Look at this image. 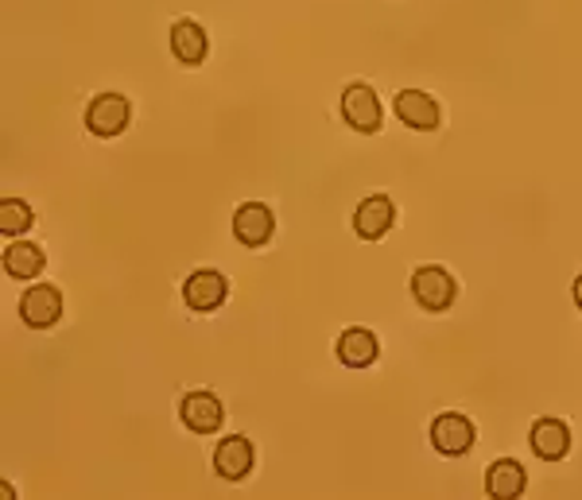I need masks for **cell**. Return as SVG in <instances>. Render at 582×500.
Listing matches in <instances>:
<instances>
[{
  "label": "cell",
  "instance_id": "6da1fadb",
  "mask_svg": "<svg viewBox=\"0 0 582 500\" xmlns=\"http://www.w3.org/2000/svg\"><path fill=\"white\" fill-rule=\"evenodd\" d=\"M412 295H416V302L424 311H447L459 299V284H454V276L447 267L424 264L412 272Z\"/></svg>",
  "mask_w": 582,
  "mask_h": 500
},
{
  "label": "cell",
  "instance_id": "7a4b0ae2",
  "mask_svg": "<svg viewBox=\"0 0 582 500\" xmlns=\"http://www.w3.org/2000/svg\"><path fill=\"white\" fill-rule=\"evenodd\" d=\"M129 117H132V109L124 94H97L86 109V129L102 140L121 136V132L129 129Z\"/></svg>",
  "mask_w": 582,
  "mask_h": 500
},
{
  "label": "cell",
  "instance_id": "3957f363",
  "mask_svg": "<svg viewBox=\"0 0 582 500\" xmlns=\"http://www.w3.org/2000/svg\"><path fill=\"white\" fill-rule=\"evenodd\" d=\"M342 117H346L349 129L366 132V136H373V132L381 129V102H377L369 82L346 86V94H342Z\"/></svg>",
  "mask_w": 582,
  "mask_h": 500
},
{
  "label": "cell",
  "instance_id": "277c9868",
  "mask_svg": "<svg viewBox=\"0 0 582 500\" xmlns=\"http://www.w3.org/2000/svg\"><path fill=\"white\" fill-rule=\"evenodd\" d=\"M272 234H276V217H272V210L264 206V202H245V206H237L234 237L245 249H261V245L272 241Z\"/></svg>",
  "mask_w": 582,
  "mask_h": 500
},
{
  "label": "cell",
  "instance_id": "5b68a950",
  "mask_svg": "<svg viewBox=\"0 0 582 500\" xmlns=\"http://www.w3.org/2000/svg\"><path fill=\"white\" fill-rule=\"evenodd\" d=\"M474 439H478V434H474V422L459 412H447L431 422V447L447 457H462L474 447Z\"/></svg>",
  "mask_w": 582,
  "mask_h": 500
},
{
  "label": "cell",
  "instance_id": "8992f818",
  "mask_svg": "<svg viewBox=\"0 0 582 500\" xmlns=\"http://www.w3.org/2000/svg\"><path fill=\"white\" fill-rule=\"evenodd\" d=\"M20 319H24L32 330L55 326V322L62 319V295H59V287H51V284L27 287L24 299H20Z\"/></svg>",
  "mask_w": 582,
  "mask_h": 500
},
{
  "label": "cell",
  "instance_id": "52a82bcc",
  "mask_svg": "<svg viewBox=\"0 0 582 500\" xmlns=\"http://www.w3.org/2000/svg\"><path fill=\"white\" fill-rule=\"evenodd\" d=\"M226 276L222 272H214V267H199V272H191V279L183 284V299L191 311L206 314V311H217L222 302H226Z\"/></svg>",
  "mask_w": 582,
  "mask_h": 500
},
{
  "label": "cell",
  "instance_id": "ba28073f",
  "mask_svg": "<svg viewBox=\"0 0 582 500\" xmlns=\"http://www.w3.org/2000/svg\"><path fill=\"white\" fill-rule=\"evenodd\" d=\"M396 117L416 132H435L439 129V105L424 90H400L396 94Z\"/></svg>",
  "mask_w": 582,
  "mask_h": 500
},
{
  "label": "cell",
  "instance_id": "9c48e42d",
  "mask_svg": "<svg viewBox=\"0 0 582 500\" xmlns=\"http://www.w3.org/2000/svg\"><path fill=\"white\" fill-rule=\"evenodd\" d=\"M392 222H396V206H392L389 194H373V199H366L354 210V229L366 241H381L392 229Z\"/></svg>",
  "mask_w": 582,
  "mask_h": 500
},
{
  "label": "cell",
  "instance_id": "30bf717a",
  "mask_svg": "<svg viewBox=\"0 0 582 500\" xmlns=\"http://www.w3.org/2000/svg\"><path fill=\"white\" fill-rule=\"evenodd\" d=\"M222 400L214 396V392H191V396H183V404H179V419L191 427L194 434H214L217 427H222Z\"/></svg>",
  "mask_w": 582,
  "mask_h": 500
},
{
  "label": "cell",
  "instance_id": "8fae6325",
  "mask_svg": "<svg viewBox=\"0 0 582 500\" xmlns=\"http://www.w3.org/2000/svg\"><path fill=\"white\" fill-rule=\"evenodd\" d=\"M532 454L544 457V462H559V457H567V450H571V431H567L563 419H536L532 422Z\"/></svg>",
  "mask_w": 582,
  "mask_h": 500
},
{
  "label": "cell",
  "instance_id": "7c38bea8",
  "mask_svg": "<svg viewBox=\"0 0 582 500\" xmlns=\"http://www.w3.org/2000/svg\"><path fill=\"white\" fill-rule=\"evenodd\" d=\"M214 469H217V477H226V481H241V477H249L252 442L241 439V434H229V439H222V442H217V450H214Z\"/></svg>",
  "mask_w": 582,
  "mask_h": 500
},
{
  "label": "cell",
  "instance_id": "4fadbf2b",
  "mask_svg": "<svg viewBox=\"0 0 582 500\" xmlns=\"http://www.w3.org/2000/svg\"><path fill=\"white\" fill-rule=\"evenodd\" d=\"M381 354V345H377V334L366 326H349L346 334L338 337V361L349 365V369H369Z\"/></svg>",
  "mask_w": 582,
  "mask_h": 500
},
{
  "label": "cell",
  "instance_id": "5bb4252c",
  "mask_svg": "<svg viewBox=\"0 0 582 500\" xmlns=\"http://www.w3.org/2000/svg\"><path fill=\"white\" fill-rule=\"evenodd\" d=\"M171 51L183 67H199L210 51V39L194 20H175L171 24Z\"/></svg>",
  "mask_w": 582,
  "mask_h": 500
},
{
  "label": "cell",
  "instance_id": "9a60e30c",
  "mask_svg": "<svg viewBox=\"0 0 582 500\" xmlns=\"http://www.w3.org/2000/svg\"><path fill=\"white\" fill-rule=\"evenodd\" d=\"M524 466L516 462V457H501V462H494L486 474V489L494 500H516L524 492Z\"/></svg>",
  "mask_w": 582,
  "mask_h": 500
},
{
  "label": "cell",
  "instance_id": "2e32d148",
  "mask_svg": "<svg viewBox=\"0 0 582 500\" xmlns=\"http://www.w3.org/2000/svg\"><path fill=\"white\" fill-rule=\"evenodd\" d=\"M44 264H47L44 249L32 241H12L9 249H4V272H9L12 279H35L44 272Z\"/></svg>",
  "mask_w": 582,
  "mask_h": 500
},
{
  "label": "cell",
  "instance_id": "e0dca14e",
  "mask_svg": "<svg viewBox=\"0 0 582 500\" xmlns=\"http://www.w3.org/2000/svg\"><path fill=\"white\" fill-rule=\"evenodd\" d=\"M32 206H27L24 199H4L0 202V234L4 237H16V234H27L32 229Z\"/></svg>",
  "mask_w": 582,
  "mask_h": 500
},
{
  "label": "cell",
  "instance_id": "ac0fdd59",
  "mask_svg": "<svg viewBox=\"0 0 582 500\" xmlns=\"http://www.w3.org/2000/svg\"><path fill=\"white\" fill-rule=\"evenodd\" d=\"M574 302H579V311H582V272L574 276Z\"/></svg>",
  "mask_w": 582,
  "mask_h": 500
}]
</instances>
